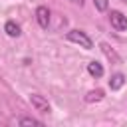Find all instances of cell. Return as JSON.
Returning a JSON list of instances; mask_svg holds the SVG:
<instances>
[{
	"mask_svg": "<svg viewBox=\"0 0 127 127\" xmlns=\"http://www.w3.org/2000/svg\"><path fill=\"white\" fill-rule=\"evenodd\" d=\"M36 20H38L40 28H48L50 26V10L46 6H38L36 8Z\"/></svg>",
	"mask_w": 127,
	"mask_h": 127,
	"instance_id": "277c9868",
	"label": "cell"
},
{
	"mask_svg": "<svg viewBox=\"0 0 127 127\" xmlns=\"http://www.w3.org/2000/svg\"><path fill=\"white\" fill-rule=\"evenodd\" d=\"M4 32H6L10 38H18V36H20V26H18L14 20H8V22L4 24Z\"/></svg>",
	"mask_w": 127,
	"mask_h": 127,
	"instance_id": "5b68a950",
	"label": "cell"
},
{
	"mask_svg": "<svg viewBox=\"0 0 127 127\" xmlns=\"http://www.w3.org/2000/svg\"><path fill=\"white\" fill-rule=\"evenodd\" d=\"M65 38H67V42H73V44H77V46H81L85 50H91L93 48V40L83 30H69L65 34Z\"/></svg>",
	"mask_w": 127,
	"mask_h": 127,
	"instance_id": "6da1fadb",
	"label": "cell"
},
{
	"mask_svg": "<svg viewBox=\"0 0 127 127\" xmlns=\"http://www.w3.org/2000/svg\"><path fill=\"white\" fill-rule=\"evenodd\" d=\"M87 73L93 75V77H101L103 75V65L99 62H89L87 64Z\"/></svg>",
	"mask_w": 127,
	"mask_h": 127,
	"instance_id": "52a82bcc",
	"label": "cell"
},
{
	"mask_svg": "<svg viewBox=\"0 0 127 127\" xmlns=\"http://www.w3.org/2000/svg\"><path fill=\"white\" fill-rule=\"evenodd\" d=\"M101 99H103V91H101V89L89 91V93L85 95V101H87V103H93V101H101Z\"/></svg>",
	"mask_w": 127,
	"mask_h": 127,
	"instance_id": "ba28073f",
	"label": "cell"
},
{
	"mask_svg": "<svg viewBox=\"0 0 127 127\" xmlns=\"http://www.w3.org/2000/svg\"><path fill=\"white\" fill-rule=\"evenodd\" d=\"M109 24L115 32H127V16L119 10H111L109 14Z\"/></svg>",
	"mask_w": 127,
	"mask_h": 127,
	"instance_id": "7a4b0ae2",
	"label": "cell"
},
{
	"mask_svg": "<svg viewBox=\"0 0 127 127\" xmlns=\"http://www.w3.org/2000/svg\"><path fill=\"white\" fill-rule=\"evenodd\" d=\"M71 2H75V4H81V2H83V0H71Z\"/></svg>",
	"mask_w": 127,
	"mask_h": 127,
	"instance_id": "8fae6325",
	"label": "cell"
},
{
	"mask_svg": "<svg viewBox=\"0 0 127 127\" xmlns=\"http://www.w3.org/2000/svg\"><path fill=\"white\" fill-rule=\"evenodd\" d=\"M30 103H32V107H34L36 111H40V113H50V111H52V107H50V103H48V99H46L44 95L32 93V95H30Z\"/></svg>",
	"mask_w": 127,
	"mask_h": 127,
	"instance_id": "3957f363",
	"label": "cell"
},
{
	"mask_svg": "<svg viewBox=\"0 0 127 127\" xmlns=\"http://www.w3.org/2000/svg\"><path fill=\"white\" fill-rule=\"evenodd\" d=\"M93 4H95V8H97L99 12H105L107 6H109V0H93Z\"/></svg>",
	"mask_w": 127,
	"mask_h": 127,
	"instance_id": "30bf717a",
	"label": "cell"
},
{
	"mask_svg": "<svg viewBox=\"0 0 127 127\" xmlns=\"http://www.w3.org/2000/svg\"><path fill=\"white\" fill-rule=\"evenodd\" d=\"M18 125H42V121L40 119H34V117H20L18 119Z\"/></svg>",
	"mask_w": 127,
	"mask_h": 127,
	"instance_id": "9c48e42d",
	"label": "cell"
},
{
	"mask_svg": "<svg viewBox=\"0 0 127 127\" xmlns=\"http://www.w3.org/2000/svg\"><path fill=\"white\" fill-rule=\"evenodd\" d=\"M123 83H125V75H123V73H113V75H111V79H109V87H111L113 91L121 89V87H123Z\"/></svg>",
	"mask_w": 127,
	"mask_h": 127,
	"instance_id": "8992f818",
	"label": "cell"
}]
</instances>
